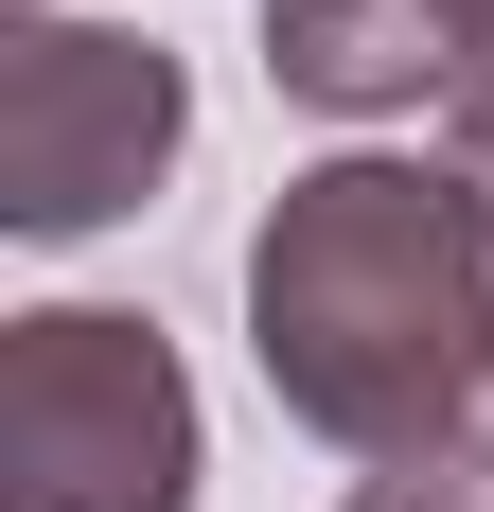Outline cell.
I'll use <instances>...</instances> for the list:
<instances>
[{"instance_id":"obj_7","label":"cell","mask_w":494,"mask_h":512,"mask_svg":"<svg viewBox=\"0 0 494 512\" xmlns=\"http://www.w3.org/2000/svg\"><path fill=\"white\" fill-rule=\"evenodd\" d=\"M459 18H477V71H494V0H459Z\"/></svg>"},{"instance_id":"obj_3","label":"cell","mask_w":494,"mask_h":512,"mask_svg":"<svg viewBox=\"0 0 494 512\" xmlns=\"http://www.w3.org/2000/svg\"><path fill=\"white\" fill-rule=\"evenodd\" d=\"M195 142V89H177V53L124 36V18H18L0 36V230H106V212H142Z\"/></svg>"},{"instance_id":"obj_1","label":"cell","mask_w":494,"mask_h":512,"mask_svg":"<svg viewBox=\"0 0 494 512\" xmlns=\"http://www.w3.org/2000/svg\"><path fill=\"white\" fill-rule=\"evenodd\" d=\"M247 354L265 407L353 442V460H424L494 389V212L442 159H318L247 230Z\"/></svg>"},{"instance_id":"obj_2","label":"cell","mask_w":494,"mask_h":512,"mask_svg":"<svg viewBox=\"0 0 494 512\" xmlns=\"http://www.w3.org/2000/svg\"><path fill=\"white\" fill-rule=\"evenodd\" d=\"M0 512H195V371L159 318H0Z\"/></svg>"},{"instance_id":"obj_4","label":"cell","mask_w":494,"mask_h":512,"mask_svg":"<svg viewBox=\"0 0 494 512\" xmlns=\"http://www.w3.org/2000/svg\"><path fill=\"white\" fill-rule=\"evenodd\" d=\"M265 71L336 124H389L424 89H477V18L459 0H265Z\"/></svg>"},{"instance_id":"obj_6","label":"cell","mask_w":494,"mask_h":512,"mask_svg":"<svg viewBox=\"0 0 494 512\" xmlns=\"http://www.w3.org/2000/svg\"><path fill=\"white\" fill-rule=\"evenodd\" d=\"M442 177H459V195L494 212V71H477V89H459V124H442Z\"/></svg>"},{"instance_id":"obj_5","label":"cell","mask_w":494,"mask_h":512,"mask_svg":"<svg viewBox=\"0 0 494 512\" xmlns=\"http://www.w3.org/2000/svg\"><path fill=\"white\" fill-rule=\"evenodd\" d=\"M336 512H494V424H459V442H424V460H371Z\"/></svg>"}]
</instances>
